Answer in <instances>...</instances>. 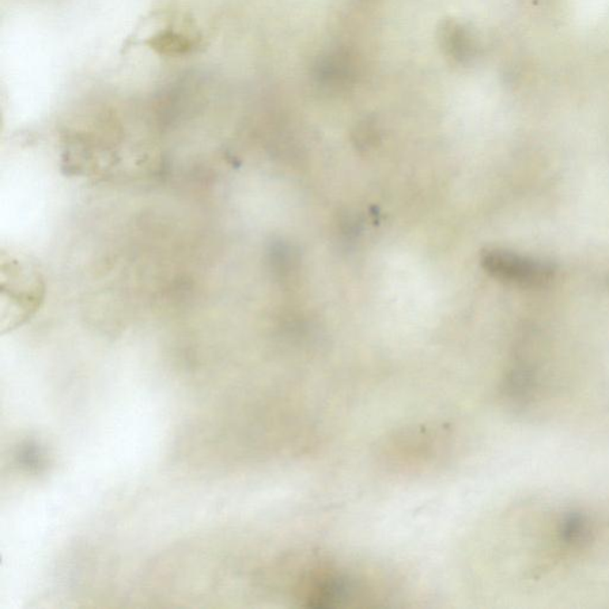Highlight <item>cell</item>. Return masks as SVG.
<instances>
[{"label": "cell", "mask_w": 609, "mask_h": 609, "mask_svg": "<svg viewBox=\"0 0 609 609\" xmlns=\"http://www.w3.org/2000/svg\"><path fill=\"white\" fill-rule=\"evenodd\" d=\"M318 81L324 85L347 84L351 77V67L346 56L330 55L321 60L316 68Z\"/></svg>", "instance_id": "8992f818"}, {"label": "cell", "mask_w": 609, "mask_h": 609, "mask_svg": "<svg viewBox=\"0 0 609 609\" xmlns=\"http://www.w3.org/2000/svg\"><path fill=\"white\" fill-rule=\"evenodd\" d=\"M20 461L24 467L37 469L43 464V455L37 450V446L28 444L24 449H22Z\"/></svg>", "instance_id": "52a82bcc"}, {"label": "cell", "mask_w": 609, "mask_h": 609, "mask_svg": "<svg viewBox=\"0 0 609 609\" xmlns=\"http://www.w3.org/2000/svg\"><path fill=\"white\" fill-rule=\"evenodd\" d=\"M593 525L585 514L571 512L566 514L558 528L559 542L570 548L587 546L592 540Z\"/></svg>", "instance_id": "5b68a950"}, {"label": "cell", "mask_w": 609, "mask_h": 609, "mask_svg": "<svg viewBox=\"0 0 609 609\" xmlns=\"http://www.w3.org/2000/svg\"><path fill=\"white\" fill-rule=\"evenodd\" d=\"M442 47L456 62H464L474 55V44L467 29L456 21H445L441 28Z\"/></svg>", "instance_id": "277c9868"}, {"label": "cell", "mask_w": 609, "mask_h": 609, "mask_svg": "<svg viewBox=\"0 0 609 609\" xmlns=\"http://www.w3.org/2000/svg\"><path fill=\"white\" fill-rule=\"evenodd\" d=\"M484 271L502 282L520 287H543L556 275V266L550 261L520 255L506 249H487L482 252Z\"/></svg>", "instance_id": "6da1fadb"}, {"label": "cell", "mask_w": 609, "mask_h": 609, "mask_svg": "<svg viewBox=\"0 0 609 609\" xmlns=\"http://www.w3.org/2000/svg\"><path fill=\"white\" fill-rule=\"evenodd\" d=\"M538 387L537 374L531 366L518 363L507 373L504 381L505 398L517 406H525L532 400Z\"/></svg>", "instance_id": "3957f363"}, {"label": "cell", "mask_w": 609, "mask_h": 609, "mask_svg": "<svg viewBox=\"0 0 609 609\" xmlns=\"http://www.w3.org/2000/svg\"><path fill=\"white\" fill-rule=\"evenodd\" d=\"M202 39L198 35H192L184 30H177L169 26L162 29L145 41V45L151 51L166 58H181L192 54L200 48Z\"/></svg>", "instance_id": "7a4b0ae2"}]
</instances>
